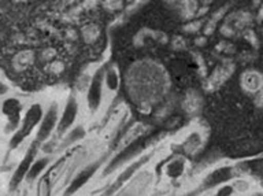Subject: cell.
Segmentation results:
<instances>
[{
  "mask_svg": "<svg viewBox=\"0 0 263 196\" xmlns=\"http://www.w3.org/2000/svg\"><path fill=\"white\" fill-rule=\"evenodd\" d=\"M43 115H44V110L39 103H34V104L29 107L26 113H25L24 118H22L20 128L16 129V132L11 137V141H10V148L11 150L18 147L21 143H24V140L32 133L33 129L37 125H40Z\"/></svg>",
  "mask_w": 263,
  "mask_h": 196,
  "instance_id": "cell-1",
  "label": "cell"
},
{
  "mask_svg": "<svg viewBox=\"0 0 263 196\" xmlns=\"http://www.w3.org/2000/svg\"><path fill=\"white\" fill-rule=\"evenodd\" d=\"M39 146H40V143L36 141V140L30 144V147L28 148V151L25 154L24 159L21 161V164L18 165V168L15 169V172H14V174L11 176V180H10V184H8L10 185V191L16 189V187L22 183V180L26 179L29 170L32 168V165L34 164V158H36Z\"/></svg>",
  "mask_w": 263,
  "mask_h": 196,
  "instance_id": "cell-2",
  "label": "cell"
},
{
  "mask_svg": "<svg viewBox=\"0 0 263 196\" xmlns=\"http://www.w3.org/2000/svg\"><path fill=\"white\" fill-rule=\"evenodd\" d=\"M59 122V111H58V104L55 102L51 103L48 110L45 111V114L41 118V122L39 125V131H37L36 141L39 143H44L49 139V136L52 135L53 129Z\"/></svg>",
  "mask_w": 263,
  "mask_h": 196,
  "instance_id": "cell-3",
  "label": "cell"
},
{
  "mask_svg": "<svg viewBox=\"0 0 263 196\" xmlns=\"http://www.w3.org/2000/svg\"><path fill=\"white\" fill-rule=\"evenodd\" d=\"M103 86H104V72L98 70L90 80L88 92H86V103L90 111H96L102 104Z\"/></svg>",
  "mask_w": 263,
  "mask_h": 196,
  "instance_id": "cell-4",
  "label": "cell"
},
{
  "mask_svg": "<svg viewBox=\"0 0 263 196\" xmlns=\"http://www.w3.org/2000/svg\"><path fill=\"white\" fill-rule=\"evenodd\" d=\"M2 111L7 117V128L6 131H15L21 121V111H22V103L15 98L6 99L2 104Z\"/></svg>",
  "mask_w": 263,
  "mask_h": 196,
  "instance_id": "cell-5",
  "label": "cell"
},
{
  "mask_svg": "<svg viewBox=\"0 0 263 196\" xmlns=\"http://www.w3.org/2000/svg\"><path fill=\"white\" fill-rule=\"evenodd\" d=\"M100 164H102V161H99V162H95V164L89 165V166H86L82 172H80L77 174V176L74 177L73 181L70 183L69 187L66 188L65 193H63V196H73L74 193L77 192V191H80V189L84 187V185L88 183V181L93 177V174L96 173V170L99 169V166H100Z\"/></svg>",
  "mask_w": 263,
  "mask_h": 196,
  "instance_id": "cell-6",
  "label": "cell"
},
{
  "mask_svg": "<svg viewBox=\"0 0 263 196\" xmlns=\"http://www.w3.org/2000/svg\"><path fill=\"white\" fill-rule=\"evenodd\" d=\"M77 114L78 103L73 96H70L67 103H66L65 109H63V113L59 117V122H58V133L59 135H63V133L69 131L71 125L74 123V121H76V118H77Z\"/></svg>",
  "mask_w": 263,
  "mask_h": 196,
  "instance_id": "cell-7",
  "label": "cell"
},
{
  "mask_svg": "<svg viewBox=\"0 0 263 196\" xmlns=\"http://www.w3.org/2000/svg\"><path fill=\"white\" fill-rule=\"evenodd\" d=\"M230 179H232V169L221 168L211 173V174L205 179L203 187H205V188H213L215 185L222 184V183H225V181L230 180Z\"/></svg>",
  "mask_w": 263,
  "mask_h": 196,
  "instance_id": "cell-8",
  "label": "cell"
},
{
  "mask_svg": "<svg viewBox=\"0 0 263 196\" xmlns=\"http://www.w3.org/2000/svg\"><path fill=\"white\" fill-rule=\"evenodd\" d=\"M104 86L111 92H115L119 88V74L115 67L104 70Z\"/></svg>",
  "mask_w": 263,
  "mask_h": 196,
  "instance_id": "cell-9",
  "label": "cell"
},
{
  "mask_svg": "<svg viewBox=\"0 0 263 196\" xmlns=\"http://www.w3.org/2000/svg\"><path fill=\"white\" fill-rule=\"evenodd\" d=\"M51 189H52V170H49L39 181L37 196H51Z\"/></svg>",
  "mask_w": 263,
  "mask_h": 196,
  "instance_id": "cell-10",
  "label": "cell"
},
{
  "mask_svg": "<svg viewBox=\"0 0 263 196\" xmlns=\"http://www.w3.org/2000/svg\"><path fill=\"white\" fill-rule=\"evenodd\" d=\"M48 164H49V158H47V156H45V158H41V159L39 161H34V164L32 165V168H30L28 176H26V180L28 181L36 180L37 177H39V174H40L45 168H47V165Z\"/></svg>",
  "mask_w": 263,
  "mask_h": 196,
  "instance_id": "cell-11",
  "label": "cell"
},
{
  "mask_svg": "<svg viewBox=\"0 0 263 196\" xmlns=\"http://www.w3.org/2000/svg\"><path fill=\"white\" fill-rule=\"evenodd\" d=\"M184 161L182 159H174L167 166V173L168 177H172V179H177V177H180L182 173H184Z\"/></svg>",
  "mask_w": 263,
  "mask_h": 196,
  "instance_id": "cell-12",
  "label": "cell"
},
{
  "mask_svg": "<svg viewBox=\"0 0 263 196\" xmlns=\"http://www.w3.org/2000/svg\"><path fill=\"white\" fill-rule=\"evenodd\" d=\"M84 137V129L81 127L76 128L73 131L70 132L69 136H67V144H71V143H76L77 140L82 139Z\"/></svg>",
  "mask_w": 263,
  "mask_h": 196,
  "instance_id": "cell-13",
  "label": "cell"
},
{
  "mask_svg": "<svg viewBox=\"0 0 263 196\" xmlns=\"http://www.w3.org/2000/svg\"><path fill=\"white\" fill-rule=\"evenodd\" d=\"M123 185V183L121 180H119V179H117V180L114 181V183H112V184H111V187L108 189H107L106 192L103 193V195H100V196H111L112 195V193L114 192H117V191H118L119 188H121V187H122Z\"/></svg>",
  "mask_w": 263,
  "mask_h": 196,
  "instance_id": "cell-14",
  "label": "cell"
},
{
  "mask_svg": "<svg viewBox=\"0 0 263 196\" xmlns=\"http://www.w3.org/2000/svg\"><path fill=\"white\" fill-rule=\"evenodd\" d=\"M233 193V187H230V185H226V187H222L219 188V191L217 192L215 196H230Z\"/></svg>",
  "mask_w": 263,
  "mask_h": 196,
  "instance_id": "cell-15",
  "label": "cell"
},
{
  "mask_svg": "<svg viewBox=\"0 0 263 196\" xmlns=\"http://www.w3.org/2000/svg\"><path fill=\"white\" fill-rule=\"evenodd\" d=\"M8 92V85L7 84H4L3 81H0V96H3Z\"/></svg>",
  "mask_w": 263,
  "mask_h": 196,
  "instance_id": "cell-16",
  "label": "cell"
}]
</instances>
